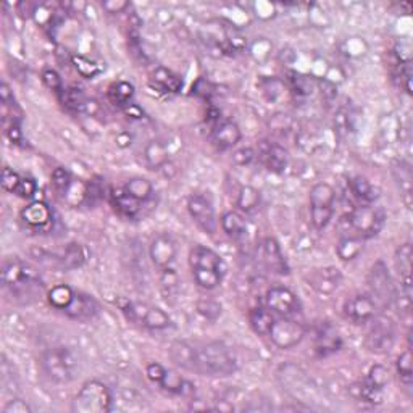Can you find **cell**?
Returning <instances> with one entry per match:
<instances>
[{
	"label": "cell",
	"mask_w": 413,
	"mask_h": 413,
	"mask_svg": "<svg viewBox=\"0 0 413 413\" xmlns=\"http://www.w3.org/2000/svg\"><path fill=\"white\" fill-rule=\"evenodd\" d=\"M5 134H7V138L12 140L13 144H20L21 139H23V136H21V128H20V123L15 122V123H10L8 126H5Z\"/></svg>",
	"instance_id": "cell-51"
},
{
	"label": "cell",
	"mask_w": 413,
	"mask_h": 413,
	"mask_svg": "<svg viewBox=\"0 0 413 413\" xmlns=\"http://www.w3.org/2000/svg\"><path fill=\"white\" fill-rule=\"evenodd\" d=\"M262 262L271 273L276 275H287L289 266L282 255L280 242L275 237H266L262 242Z\"/></svg>",
	"instance_id": "cell-19"
},
{
	"label": "cell",
	"mask_w": 413,
	"mask_h": 413,
	"mask_svg": "<svg viewBox=\"0 0 413 413\" xmlns=\"http://www.w3.org/2000/svg\"><path fill=\"white\" fill-rule=\"evenodd\" d=\"M368 294L373 297V301L376 302L378 308H388L391 303L395 301V287L388 266L384 265L383 260H378L376 263L372 266L368 273Z\"/></svg>",
	"instance_id": "cell-9"
},
{
	"label": "cell",
	"mask_w": 413,
	"mask_h": 413,
	"mask_svg": "<svg viewBox=\"0 0 413 413\" xmlns=\"http://www.w3.org/2000/svg\"><path fill=\"white\" fill-rule=\"evenodd\" d=\"M63 313L68 318L78 320V322H88L99 313V303L92 296L84 294V292H74V297L70 306L63 310Z\"/></svg>",
	"instance_id": "cell-18"
},
{
	"label": "cell",
	"mask_w": 413,
	"mask_h": 413,
	"mask_svg": "<svg viewBox=\"0 0 413 413\" xmlns=\"http://www.w3.org/2000/svg\"><path fill=\"white\" fill-rule=\"evenodd\" d=\"M134 97V86L128 81H118L108 88V100L118 107H128Z\"/></svg>",
	"instance_id": "cell-34"
},
{
	"label": "cell",
	"mask_w": 413,
	"mask_h": 413,
	"mask_svg": "<svg viewBox=\"0 0 413 413\" xmlns=\"http://www.w3.org/2000/svg\"><path fill=\"white\" fill-rule=\"evenodd\" d=\"M369 328L365 336V347L368 352L376 355H383L391 352L395 342V324L389 317L376 315L369 320Z\"/></svg>",
	"instance_id": "cell-8"
},
{
	"label": "cell",
	"mask_w": 413,
	"mask_h": 413,
	"mask_svg": "<svg viewBox=\"0 0 413 413\" xmlns=\"http://www.w3.org/2000/svg\"><path fill=\"white\" fill-rule=\"evenodd\" d=\"M86 258H88V252H86L84 246L73 242L68 244L67 249H65L63 255L60 257V265L65 270H76L86 263Z\"/></svg>",
	"instance_id": "cell-33"
},
{
	"label": "cell",
	"mask_w": 413,
	"mask_h": 413,
	"mask_svg": "<svg viewBox=\"0 0 413 413\" xmlns=\"http://www.w3.org/2000/svg\"><path fill=\"white\" fill-rule=\"evenodd\" d=\"M124 112H126V115H129L131 118H140V117H143V112H140V108L133 105V103H129L128 107H124Z\"/></svg>",
	"instance_id": "cell-53"
},
{
	"label": "cell",
	"mask_w": 413,
	"mask_h": 413,
	"mask_svg": "<svg viewBox=\"0 0 413 413\" xmlns=\"http://www.w3.org/2000/svg\"><path fill=\"white\" fill-rule=\"evenodd\" d=\"M349 188L350 192L354 194V197L360 204L373 205L379 199V189L373 186V183L367 179L365 176H354L349 179Z\"/></svg>",
	"instance_id": "cell-24"
},
{
	"label": "cell",
	"mask_w": 413,
	"mask_h": 413,
	"mask_svg": "<svg viewBox=\"0 0 413 413\" xmlns=\"http://www.w3.org/2000/svg\"><path fill=\"white\" fill-rule=\"evenodd\" d=\"M197 312L202 315L204 318L210 320V322H215L221 315V303L211 301V299H202V301L197 302Z\"/></svg>",
	"instance_id": "cell-43"
},
{
	"label": "cell",
	"mask_w": 413,
	"mask_h": 413,
	"mask_svg": "<svg viewBox=\"0 0 413 413\" xmlns=\"http://www.w3.org/2000/svg\"><path fill=\"white\" fill-rule=\"evenodd\" d=\"M112 393L105 384L91 379L74 395L72 412L74 413H108L112 410Z\"/></svg>",
	"instance_id": "cell-5"
},
{
	"label": "cell",
	"mask_w": 413,
	"mask_h": 413,
	"mask_svg": "<svg viewBox=\"0 0 413 413\" xmlns=\"http://www.w3.org/2000/svg\"><path fill=\"white\" fill-rule=\"evenodd\" d=\"M255 157H257V154H255L252 148H242L232 154V163L237 166H247L255 160Z\"/></svg>",
	"instance_id": "cell-46"
},
{
	"label": "cell",
	"mask_w": 413,
	"mask_h": 413,
	"mask_svg": "<svg viewBox=\"0 0 413 413\" xmlns=\"http://www.w3.org/2000/svg\"><path fill=\"white\" fill-rule=\"evenodd\" d=\"M395 368H398V374L400 383L410 388L412 381H413V369H412V352L410 349H407L402 352V354L398 357V362H395Z\"/></svg>",
	"instance_id": "cell-38"
},
{
	"label": "cell",
	"mask_w": 413,
	"mask_h": 413,
	"mask_svg": "<svg viewBox=\"0 0 413 413\" xmlns=\"http://www.w3.org/2000/svg\"><path fill=\"white\" fill-rule=\"evenodd\" d=\"M342 347V338L339 331L329 322H324L318 326L315 334V352L318 357H328L338 352Z\"/></svg>",
	"instance_id": "cell-17"
},
{
	"label": "cell",
	"mask_w": 413,
	"mask_h": 413,
	"mask_svg": "<svg viewBox=\"0 0 413 413\" xmlns=\"http://www.w3.org/2000/svg\"><path fill=\"white\" fill-rule=\"evenodd\" d=\"M393 173L395 181H398L400 188L402 199H404L405 205L412 209V168L409 163L405 162H395L393 166Z\"/></svg>",
	"instance_id": "cell-30"
},
{
	"label": "cell",
	"mask_w": 413,
	"mask_h": 413,
	"mask_svg": "<svg viewBox=\"0 0 413 413\" xmlns=\"http://www.w3.org/2000/svg\"><path fill=\"white\" fill-rule=\"evenodd\" d=\"M386 214L378 206L360 204L349 215V225L355 231V236L369 239L378 236L384 228Z\"/></svg>",
	"instance_id": "cell-7"
},
{
	"label": "cell",
	"mask_w": 413,
	"mask_h": 413,
	"mask_svg": "<svg viewBox=\"0 0 413 413\" xmlns=\"http://www.w3.org/2000/svg\"><path fill=\"white\" fill-rule=\"evenodd\" d=\"M74 292L68 284H57L47 291V301L53 308L63 310L72 303Z\"/></svg>",
	"instance_id": "cell-35"
},
{
	"label": "cell",
	"mask_w": 413,
	"mask_h": 413,
	"mask_svg": "<svg viewBox=\"0 0 413 413\" xmlns=\"http://www.w3.org/2000/svg\"><path fill=\"white\" fill-rule=\"evenodd\" d=\"M306 326L299 322V320L281 317L280 320H275L268 336L278 349L287 350L301 344L303 338H306Z\"/></svg>",
	"instance_id": "cell-10"
},
{
	"label": "cell",
	"mask_w": 413,
	"mask_h": 413,
	"mask_svg": "<svg viewBox=\"0 0 413 413\" xmlns=\"http://www.w3.org/2000/svg\"><path fill=\"white\" fill-rule=\"evenodd\" d=\"M400 78L404 79V88L407 91V94H412V63L410 62L402 63Z\"/></svg>",
	"instance_id": "cell-52"
},
{
	"label": "cell",
	"mask_w": 413,
	"mask_h": 413,
	"mask_svg": "<svg viewBox=\"0 0 413 413\" xmlns=\"http://www.w3.org/2000/svg\"><path fill=\"white\" fill-rule=\"evenodd\" d=\"M265 306L273 315L286 318H294L297 313H301L302 303L294 291L289 287L276 286L266 292Z\"/></svg>",
	"instance_id": "cell-11"
},
{
	"label": "cell",
	"mask_w": 413,
	"mask_h": 413,
	"mask_svg": "<svg viewBox=\"0 0 413 413\" xmlns=\"http://www.w3.org/2000/svg\"><path fill=\"white\" fill-rule=\"evenodd\" d=\"M150 83L154 88L160 89V92H171V94H176L183 88L181 78L171 70L163 67L155 68V72L150 76Z\"/></svg>",
	"instance_id": "cell-27"
},
{
	"label": "cell",
	"mask_w": 413,
	"mask_h": 413,
	"mask_svg": "<svg viewBox=\"0 0 413 413\" xmlns=\"http://www.w3.org/2000/svg\"><path fill=\"white\" fill-rule=\"evenodd\" d=\"M363 241H365V239L358 237L355 235L341 237L338 246H336V254H338L339 260H342V262L355 260L363 251Z\"/></svg>",
	"instance_id": "cell-31"
},
{
	"label": "cell",
	"mask_w": 413,
	"mask_h": 413,
	"mask_svg": "<svg viewBox=\"0 0 413 413\" xmlns=\"http://www.w3.org/2000/svg\"><path fill=\"white\" fill-rule=\"evenodd\" d=\"M188 211L195 225H197L205 235H215L216 228H218V220H216L215 206L206 195L192 194L191 197L188 199Z\"/></svg>",
	"instance_id": "cell-12"
},
{
	"label": "cell",
	"mask_w": 413,
	"mask_h": 413,
	"mask_svg": "<svg viewBox=\"0 0 413 413\" xmlns=\"http://www.w3.org/2000/svg\"><path fill=\"white\" fill-rule=\"evenodd\" d=\"M163 391L166 393L175 394V395H183V398L192 399L195 395V386L189 383L188 379H184L181 374H178L173 369H168L165 372V376H163L162 383L159 384Z\"/></svg>",
	"instance_id": "cell-22"
},
{
	"label": "cell",
	"mask_w": 413,
	"mask_h": 413,
	"mask_svg": "<svg viewBox=\"0 0 413 413\" xmlns=\"http://www.w3.org/2000/svg\"><path fill=\"white\" fill-rule=\"evenodd\" d=\"M149 255L152 263L159 270L171 268L178 255V244L175 237L170 232H160V235H157L150 242Z\"/></svg>",
	"instance_id": "cell-13"
},
{
	"label": "cell",
	"mask_w": 413,
	"mask_h": 413,
	"mask_svg": "<svg viewBox=\"0 0 413 413\" xmlns=\"http://www.w3.org/2000/svg\"><path fill=\"white\" fill-rule=\"evenodd\" d=\"M2 413H32V409L23 399H12L5 404Z\"/></svg>",
	"instance_id": "cell-48"
},
{
	"label": "cell",
	"mask_w": 413,
	"mask_h": 413,
	"mask_svg": "<svg viewBox=\"0 0 413 413\" xmlns=\"http://www.w3.org/2000/svg\"><path fill=\"white\" fill-rule=\"evenodd\" d=\"M365 379L369 384L374 386V388L384 391V388L389 383V369L383 365H373L369 368Z\"/></svg>",
	"instance_id": "cell-42"
},
{
	"label": "cell",
	"mask_w": 413,
	"mask_h": 413,
	"mask_svg": "<svg viewBox=\"0 0 413 413\" xmlns=\"http://www.w3.org/2000/svg\"><path fill=\"white\" fill-rule=\"evenodd\" d=\"M221 230L228 237L237 241L247 235V221L239 211H225L221 216Z\"/></svg>",
	"instance_id": "cell-28"
},
{
	"label": "cell",
	"mask_w": 413,
	"mask_h": 413,
	"mask_svg": "<svg viewBox=\"0 0 413 413\" xmlns=\"http://www.w3.org/2000/svg\"><path fill=\"white\" fill-rule=\"evenodd\" d=\"M60 99H62L65 107L70 108V110H76V112L83 110L84 102L88 100V99H86L84 92L81 91L79 88L63 89L62 94H60Z\"/></svg>",
	"instance_id": "cell-40"
},
{
	"label": "cell",
	"mask_w": 413,
	"mask_h": 413,
	"mask_svg": "<svg viewBox=\"0 0 413 413\" xmlns=\"http://www.w3.org/2000/svg\"><path fill=\"white\" fill-rule=\"evenodd\" d=\"M73 184V176L70 173L68 168L65 166H57L55 170L52 171V188L57 195L65 199V195L68 194L70 188Z\"/></svg>",
	"instance_id": "cell-37"
},
{
	"label": "cell",
	"mask_w": 413,
	"mask_h": 413,
	"mask_svg": "<svg viewBox=\"0 0 413 413\" xmlns=\"http://www.w3.org/2000/svg\"><path fill=\"white\" fill-rule=\"evenodd\" d=\"M170 160V155H168L166 145L159 139H154L148 143L144 148V163L149 170H160Z\"/></svg>",
	"instance_id": "cell-26"
},
{
	"label": "cell",
	"mask_w": 413,
	"mask_h": 413,
	"mask_svg": "<svg viewBox=\"0 0 413 413\" xmlns=\"http://www.w3.org/2000/svg\"><path fill=\"white\" fill-rule=\"evenodd\" d=\"M73 65H74L76 72H78L86 79H92V78H96L97 74H100L99 65L94 63L92 60L86 58V57L74 55L73 57Z\"/></svg>",
	"instance_id": "cell-41"
},
{
	"label": "cell",
	"mask_w": 413,
	"mask_h": 413,
	"mask_svg": "<svg viewBox=\"0 0 413 413\" xmlns=\"http://www.w3.org/2000/svg\"><path fill=\"white\" fill-rule=\"evenodd\" d=\"M249 323H251V328L255 334L268 336L271 326L275 323V315L266 308V306L254 307L249 312Z\"/></svg>",
	"instance_id": "cell-29"
},
{
	"label": "cell",
	"mask_w": 413,
	"mask_h": 413,
	"mask_svg": "<svg viewBox=\"0 0 413 413\" xmlns=\"http://www.w3.org/2000/svg\"><path fill=\"white\" fill-rule=\"evenodd\" d=\"M39 365L47 379L55 384L72 383L79 372L74 354L65 346L51 347V349L42 352Z\"/></svg>",
	"instance_id": "cell-4"
},
{
	"label": "cell",
	"mask_w": 413,
	"mask_h": 413,
	"mask_svg": "<svg viewBox=\"0 0 413 413\" xmlns=\"http://www.w3.org/2000/svg\"><path fill=\"white\" fill-rule=\"evenodd\" d=\"M124 191L131 195L133 199L138 200V202L144 204L154 195V186H152V183L148 178L134 176L128 179L126 184H124Z\"/></svg>",
	"instance_id": "cell-32"
},
{
	"label": "cell",
	"mask_w": 413,
	"mask_h": 413,
	"mask_svg": "<svg viewBox=\"0 0 413 413\" xmlns=\"http://www.w3.org/2000/svg\"><path fill=\"white\" fill-rule=\"evenodd\" d=\"M21 221L32 231L46 232L53 226V211L44 200H32L21 210Z\"/></svg>",
	"instance_id": "cell-14"
},
{
	"label": "cell",
	"mask_w": 413,
	"mask_h": 413,
	"mask_svg": "<svg viewBox=\"0 0 413 413\" xmlns=\"http://www.w3.org/2000/svg\"><path fill=\"white\" fill-rule=\"evenodd\" d=\"M20 181H21V176L16 171H13L12 168H10V166H4L2 168V181H0V183H2L4 191L15 194Z\"/></svg>",
	"instance_id": "cell-45"
},
{
	"label": "cell",
	"mask_w": 413,
	"mask_h": 413,
	"mask_svg": "<svg viewBox=\"0 0 413 413\" xmlns=\"http://www.w3.org/2000/svg\"><path fill=\"white\" fill-rule=\"evenodd\" d=\"M260 204V192L254 186H242L237 192L236 206L244 214H251Z\"/></svg>",
	"instance_id": "cell-36"
},
{
	"label": "cell",
	"mask_w": 413,
	"mask_h": 413,
	"mask_svg": "<svg viewBox=\"0 0 413 413\" xmlns=\"http://www.w3.org/2000/svg\"><path fill=\"white\" fill-rule=\"evenodd\" d=\"M258 157L262 159L266 170L276 175L284 173L289 163V155L287 150L282 149L278 144H262V149L258 150Z\"/></svg>",
	"instance_id": "cell-21"
},
{
	"label": "cell",
	"mask_w": 413,
	"mask_h": 413,
	"mask_svg": "<svg viewBox=\"0 0 413 413\" xmlns=\"http://www.w3.org/2000/svg\"><path fill=\"white\" fill-rule=\"evenodd\" d=\"M165 372H166V368L163 365H160V363H157V362L149 363L148 368H145V374H148V378L154 384H160L162 383L163 376H165Z\"/></svg>",
	"instance_id": "cell-49"
},
{
	"label": "cell",
	"mask_w": 413,
	"mask_h": 413,
	"mask_svg": "<svg viewBox=\"0 0 413 413\" xmlns=\"http://www.w3.org/2000/svg\"><path fill=\"white\" fill-rule=\"evenodd\" d=\"M241 128H239L235 122H230V119L218 123L214 128V131H211V143H214L220 150L232 149L235 145L241 143Z\"/></svg>",
	"instance_id": "cell-20"
},
{
	"label": "cell",
	"mask_w": 413,
	"mask_h": 413,
	"mask_svg": "<svg viewBox=\"0 0 413 413\" xmlns=\"http://www.w3.org/2000/svg\"><path fill=\"white\" fill-rule=\"evenodd\" d=\"M307 281L320 294H333L341 286L342 275L334 266H324V268H315L310 271L307 275Z\"/></svg>",
	"instance_id": "cell-16"
},
{
	"label": "cell",
	"mask_w": 413,
	"mask_h": 413,
	"mask_svg": "<svg viewBox=\"0 0 413 413\" xmlns=\"http://www.w3.org/2000/svg\"><path fill=\"white\" fill-rule=\"evenodd\" d=\"M110 200L112 205L115 206V210L119 215L126 216V218H136L140 211V202L133 199L124 188H118V189H112L110 194Z\"/></svg>",
	"instance_id": "cell-25"
},
{
	"label": "cell",
	"mask_w": 413,
	"mask_h": 413,
	"mask_svg": "<svg viewBox=\"0 0 413 413\" xmlns=\"http://www.w3.org/2000/svg\"><path fill=\"white\" fill-rule=\"evenodd\" d=\"M170 358L188 372L200 376L225 378L239 369V362L230 347L220 341L192 344L188 341H175L170 346Z\"/></svg>",
	"instance_id": "cell-1"
},
{
	"label": "cell",
	"mask_w": 413,
	"mask_h": 413,
	"mask_svg": "<svg viewBox=\"0 0 413 413\" xmlns=\"http://www.w3.org/2000/svg\"><path fill=\"white\" fill-rule=\"evenodd\" d=\"M2 282L5 289L16 299H28L41 294L44 281L41 278L39 270L31 263L18 257H8L2 263Z\"/></svg>",
	"instance_id": "cell-2"
},
{
	"label": "cell",
	"mask_w": 413,
	"mask_h": 413,
	"mask_svg": "<svg viewBox=\"0 0 413 413\" xmlns=\"http://www.w3.org/2000/svg\"><path fill=\"white\" fill-rule=\"evenodd\" d=\"M36 192H37V184L32 178H21L18 188H16L15 191L16 195H20V197L23 199H31Z\"/></svg>",
	"instance_id": "cell-47"
},
{
	"label": "cell",
	"mask_w": 413,
	"mask_h": 413,
	"mask_svg": "<svg viewBox=\"0 0 413 413\" xmlns=\"http://www.w3.org/2000/svg\"><path fill=\"white\" fill-rule=\"evenodd\" d=\"M344 315L355 324H365L378 315V306L369 294H355L344 302Z\"/></svg>",
	"instance_id": "cell-15"
},
{
	"label": "cell",
	"mask_w": 413,
	"mask_h": 413,
	"mask_svg": "<svg viewBox=\"0 0 413 413\" xmlns=\"http://www.w3.org/2000/svg\"><path fill=\"white\" fill-rule=\"evenodd\" d=\"M383 393H384L383 389L374 388V386L369 384L367 379H363V381L357 386V398L362 402H367V404H372V405L381 404Z\"/></svg>",
	"instance_id": "cell-39"
},
{
	"label": "cell",
	"mask_w": 413,
	"mask_h": 413,
	"mask_svg": "<svg viewBox=\"0 0 413 413\" xmlns=\"http://www.w3.org/2000/svg\"><path fill=\"white\" fill-rule=\"evenodd\" d=\"M412 246L402 244L394 254V266L400 278V287H412Z\"/></svg>",
	"instance_id": "cell-23"
},
{
	"label": "cell",
	"mask_w": 413,
	"mask_h": 413,
	"mask_svg": "<svg viewBox=\"0 0 413 413\" xmlns=\"http://www.w3.org/2000/svg\"><path fill=\"white\" fill-rule=\"evenodd\" d=\"M189 266H191L195 284L205 291H211L221 284L226 275V263L214 249L206 246H194L189 252Z\"/></svg>",
	"instance_id": "cell-3"
},
{
	"label": "cell",
	"mask_w": 413,
	"mask_h": 413,
	"mask_svg": "<svg viewBox=\"0 0 413 413\" xmlns=\"http://www.w3.org/2000/svg\"><path fill=\"white\" fill-rule=\"evenodd\" d=\"M334 188L328 183H318L310 189V218L315 230L323 231L334 215Z\"/></svg>",
	"instance_id": "cell-6"
},
{
	"label": "cell",
	"mask_w": 413,
	"mask_h": 413,
	"mask_svg": "<svg viewBox=\"0 0 413 413\" xmlns=\"http://www.w3.org/2000/svg\"><path fill=\"white\" fill-rule=\"evenodd\" d=\"M102 8L105 10L107 13H123L124 10L129 8V2H123V0H107V2H102Z\"/></svg>",
	"instance_id": "cell-50"
},
{
	"label": "cell",
	"mask_w": 413,
	"mask_h": 413,
	"mask_svg": "<svg viewBox=\"0 0 413 413\" xmlns=\"http://www.w3.org/2000/svg\"><path fill=\"white\" fill-rule=\"evenodd\" d=\"M41 79L47 89L57 92V94H62L63 81H62V78H60V74L55 72V70H52V68L42 70Z\"/></svg>",
	"instance_id": "cell-44"
}]
</instances>
